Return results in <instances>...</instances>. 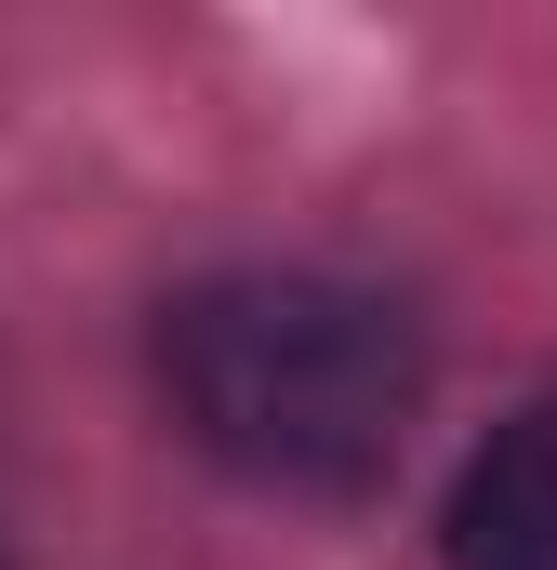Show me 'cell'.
Wrapping results in <instances>:
<instances>
[{"label":"cell","instance_id":"cell-2","mask_svg":"<svg viewBox=\"0 0 557 570\" xmlns=\"http://www.w3.org/2000/svg\"><path fill=\"white\" fill-rule=\"evenodd\" d=\"M451 570H557V399L478 438V464L451 478Z\"/></svg>","mask_w":557,"mask_h":570},{"label":"cell","instance_id":"cell-1","mask_svg":"<svg viewBox=\"0 0 557 570\" xmlns=\"http://www.w3.org/2000/svg\"><path fill=\"white\" fill-rule=\"evenodd\" d=\"M159 399L226 478L345 504L399 464L424 412V345L385 292L319 266H240L173 292L159 318Z\"/></svg>","mask_w":557,"mask_h":570}]
</instances>
